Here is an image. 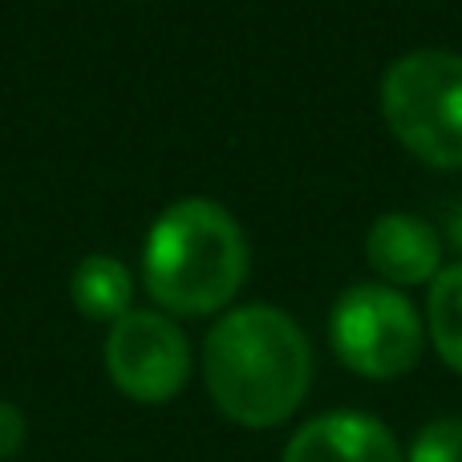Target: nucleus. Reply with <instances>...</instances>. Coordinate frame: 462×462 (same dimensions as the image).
<instances>
[{"instance_id": "6e6552de", "label": "nucleus", "mask_w": 462, "mask_h": 462, "mask_svg": "<svg viewBox=\"0 0 462 462\" xmlns=\"http://www.w3.org/2000/svg\"><path fill=\"white\" fill-rule=\"evenodd\" d=\"M69 296L86 320H110L114 325V320H122L130 312L134 280H130V268L118 255L94 252L86 260H78V268H73Z\"/></svg>"}, {"instance_id": "20e7f679", "label": "nucleus", "mask_w": 462, "mask_h": 462, "mask_svg": "<svg viewBox=\"0 0 462 462\" xmlns=\"http://www.w3.org/2000/svg\"><path fill=\"white\" fill-rule=\"evenodd\" d=\"M328 341L345 369L369 382H393L422 357L426 328L418 309L390 284H353L337 296Z\"/></svg>"}, {"instance_id": "f8f14e48", "label": "nucleus", "mask_w": 462, "mask_h": 462, "mask_svg": "<svg viewBox=\"0 0 462 462\" xmlns=\"http://www.w3.org/2000/svg\"><path fill=\"white\" fill-rule=\"evenodd\" d=\"M447 236H450V244L462 252V208L450 211V224H447Z\"/></svg>"}, {"instance_id": "f257e3e1", "label": "nucleus", "mask_w": 462, "mask_h": 462, "mask_svg": "<svg viewBox=\"0 0 462 462\" xmlns=\"http://www.w3.org/2000/svg\"><path fill=\"white\" fill-rule=\"evenodd\" d=\"M203 382L227 422L244 430L280 426L309 393V337L276 304L231 309L203 341Z\"/></svg>"}, {"instance_id": "f03ea898", "label": "nucleus", "mask_w": 462, "mask_h": 462, "mask_svg": "<svg viewBox=\"0 0 462 462\" xmlns=\"http://www.w3.org/2000/svg\"><path fill=\"white\" fill-rule=\"evenodd\" d=\"M146 292L175 317L224 312L247 280V239L211 199H179L154 219L143 252Z\"/></svg>"}, {"instance_id": "39448f33", "label": "nucleus", "mask_w": 462, "mask_h": 462, "mask_svg": "<svg viewBox=\"0 0 462 462\" xmlns=\"http://www.w3.org/2000/svg\"><path fill=\"white\" fill-rule=\"evenodd\" d=\"M106 374L130 402L162 406L191 382V345L171 317L130 309L106 337Z\"/></svg>"}, {"instance_id": "423d86ee", "label": "nucleus", "mask_w": 462, "mask_h": 462, "mask_svg": "<svg viewBox=\"0 0 462 462\" xmlns=\"http://www.w3.org/2000/svg\"><path fill=\"white\" fill-rule=\"evenodd\" d=\"M284 462H406L385 422L357 410H337L304 422L288 439Z\"/></svg>"}, {"instance_id": "0eeeda50", "label": "nucleus", "mask_w": 462, "mask_h": 462, "mask_svg": "<svg viewBox=\"0 0 462 462\" xmlns=\"http://www.w3.org/2000/svg\"><path fill=\"white\" fill-rule=\"evenodd\" d=\"M365 255L385 284H426L442 272V236L414 211H385L369 227Z\"/></svg>"}, {"instance_id": "1a4fd4ad", "label": "nucleus", "mask_w": 462, "mask_h": 462, "mask_svg": "<svg viewBox=\"0 0 462 462\" xmlns=\"http://www.w3.org/2000/svg\"><path fill=\"white\" fill-rule=\"evenodd\" d=\"M426 328L430 345L455 374H462V263H450L434 276L426 300Z\"/></svg>"}, {"instance_id": "7ed1b4c3", "label": "nucleus", "mask_w": 462, "mask_h": 462, "mask_svg": "<svg viewBox=\"0 0 462 462\" xmlns=\"http://www.w3.org/2000/svg\"><path fill=\"white\" fill-rule=\"evenodd\" d=\"M382 118L414 159L462 167V53L414 49L382 78Z\"/></svg>"}, {"instance_id": "9b49d317", "label": "nucleus", "mask_w": 462, "mask_h": 462, "mask_svg": "<svg viewBox=\"0 0 462 462\" xmlns=\"http://www.w3.org/2000/svg\"><path fill=\"white\" fill-rule=\"evenodd\" d=\"M29 439V422H24V410L16 402H5L0 398V462L16 458Z\"/></svg>"}, {"instance_id": "9d476101", "label": "nucleus", "mask_w": 462, "mask_h": 462, "mask_svg": "<svg viewBox=\"0 0 462 462\" xmlns=\"http://www.w3.org/2000/svg\"><path fill=\"white\" fill-rule=\"evenodd\" d=\"M406 462H462V418H439L410 442Z\"/></svg>"}]
</instances>
